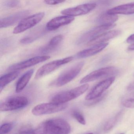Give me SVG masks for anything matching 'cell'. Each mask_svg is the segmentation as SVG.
<instances>
[{"instance_id":"obj_1","label":"cell","mask_w":134,"mask_h":134,"mask_svg":"<svg viewBox=\"0 0 134 134\" xmlns=\"http://www.w3.org/2000/svg\"><path fill=\"white\" fill-rule=\"evenodd\" d=\"M88 84L85 83L70 91L60 92L52 98L51 102L57 104L66 103L83 94L88 90Z\"/></svg>"},{"instance_id":"obj_2","label":"cell","mask_w":134,"mask_h":134,"mask_svg":"<svg viewBox=\"0 0 134 134\" xmlns=\"http://www.w3.org/2000/svg\"><path fill=\"white\" fill-rule=\"evenodd\" d=\"M84 65L83 62H80L66 70L52 83V85L60 87L69 83L79 74Z\"/></svg>"},{"instance_id":"obj_3","label":"cell","mask_w":134,"mask_h":134,"mask_svg":"<svg viewBox=\"0 0 134 134\" xmlns=\"http://www.w3.org/2000/svg\"><path fill=\"white\" fill-rule=\"evenodd\" d=\"M46 134H69L71 131L69 124L61 118H54L44 122Z\"/></svg>"},{"instance_id":"obj_4","label":"cell","mask_w":134,"mask_h":134,"mask_svg":"<svg viewBox=\"0 0 134 134\" xmlns=\"http://www.w3.org/2000/svg\"><path fill=\"white\" fill-rule=\"evenodd\" d=\"M44 15V12H40L24 18L14 29L13 33L18 34L32 28L43 19Z\"/></svg>"},{"instance_id":"obj_5","label":"cell","mask_w":134,"mask_h":134,"mask_svg":"<svg viewBox=\"0 0 134 134\" xmlns=\"http://www.w3.org/2000/svg\"><path fill=\"white\" fill-rule=\"evenodd\" d=\"M67 107L66 103L57 104L52 102L41 103L35 106L33 109L32 113L37 116L52 114L62 111Z\"/></svg>"},{"instance_id":"obj_6","label":"cell","mask_w":134,"mask_h":134,"mask_svg":"<svg viewBox=\"0 0 134 134\" xmlns=\"http://www.w3.org/2000/svg\"><path fill=\"white\" fill-rule=\"evenodd\" d=\"M28 103V99L25 96L11 97L1 103L0 110L9 111L16 110L25 107Z\"/></svg>"},{"instance_id":"obj_7","label":"cell","mask_w":134,"mask_h":134,"mask_svg":"<svg viewBox=\"0 0 134 134\" xmlns=\"http://www.w3.org/2000/svg\"><path fill=\"white\" fill-rule=\"evenodd\" d=\"M72 57H68L63 59L55 60L41 66L37 70L35 75L36 79H39L51 73L63 65L67 64L72 60Z\"/></svg>"},{"instance_id":"obj_8","label":"cell","mask_w":134,"mask_h":134,"mask_svg":"<svg viewBox=\"0 0 134 134\" xmlns=\"http://www.w3.org/2000/svg\"><path fill=\"white\" fill-rule=\"evenodd\" d=\"M118 70L114 66H110L104 67L93 71L82 78L80 83H86L94 81L104 77L117 74Z\"/></svg>"},{"instance_id":"obj_9","label":"cell","mask_w":134,"mask_h":134,"mask_svg":"<svg viewBox=\"0 0 134 134\" xmlns=\"http://www.w3.org/2000/svg\"><path fill=\"white\" fill-rule=\"evenodd\" d=\"M115 26V24L104 25H100L92 28L81 35L77 41V44L80 45L87 42L88 43L95 37L100 35L102 33L114 28Z\"/></svg>"},{"instance_id":"obj_10","label":"cell","mask_w":134,"mask_h":134,"mask_svg":"<svg viewBox=\"0 0 134 134\" xmlns=\"http://www.w3.org/2000/svg\"><path fill=\"white\" fill-rule=\"evenodd\" d=\"M115 79L114 77H112L97 84L86 96L85 99L87 100H91L99 98L103 92L111 86L114 82Z\"/></svg>"},{"instance_id":"obj_11","label":"cell","mask_w":134,"mask_h":134,"mask_svg":"<svg viewBox=\"0 0 134 134\" xmlns=\"http://www.w3.org/2000/svg\"><path fill=\"white\" fill-rule=\"evenodd\" d=\"M96 7V4L94 3L84 4L74 7L63 10L61 13L64 15L72 17L81 16L88 14L94 9Z\"/></svg>"},{"instance_id":"obj_12","label":"cell","mask_w":134,"mask_h":134,"mask_svg":"<svg viewBox=\"0 0 134 134\" xmlns=\"http://www.w3.org/2000/svg\"><path fill=\"white\" fill-rule=\"evenodd\" d=\"M48 55H40L36 56L23 61L19 63L14 64L10 66L8 70L10 71H18L20 70L24 69L29 67L35 65L40 63L45 62L50 58Z\"/></svg>"},{"instance_id":"obj_13","label":"cell","mask_w":134,"mask_h":134,"mask_svg":"<svg viewBox=\"0 0 134 134\" xmlns=\"http://www.w3.org/2000/svg\"><path fill=\"white\" fill-rule=\"evenodd\" d=\"M29 14V10H24L3 18L1 19L0 21V27L1 28H5L11 26L18 22L21 21Z\"/></svg>"},{"instance_id":"obj_14","label":"cell","mask_w":134,"mask_h":134,"mask_svg":"<svg viewBox=\"0 0 134 134\" xmlns=\"http://www.w3.org/2000/svg\"><path fill=\"white\" fill-rule=\"evenodd\" d=\"M74 18L64 15L52 19L46 25L47 29L49 31L56 30L63 26L68 25L73 21Z\"/></svg>"},{"instance_id":"obj_15","label":"cell","mask_w":134,"mask_h":134,"mask_svg":"<svg viewBox=\"0 0 134 134\" xmlns=\"http://www.w3.org/2000/svg\"><path fill=\"white\" fill-rule=\"evenodd\" d=\"M121 32L119 30H114L103 33L95 37L93 40L87 43L88 46H95L118 36L121 34Z\"/></svg>"},{"instance_id":"obj_16","label":"cell","mask_w":134,"mask_h":134,"mask_svg":"<svg viewBox=\"0 0 134 134\" xmlns=\"http://www.w3.org/2000/svg\"><path fill=\"white\" fill-rule=\"evenodd\" d=\"M108 44V43H103L85 49L77 53L76 55V58L78 59L85 58L93 56L104 50Z\"/></svg>"},{"instance_id":"obj_17","label":"cell","mask_w":134,"mask_h":134,"mask_svg":"<svg viewBox=\"0 0 134 134\" xmlns=\"http://www.w3.org/2000/svg\"><path fill=\"white\" fill-rule=\"evenodd\" d=\"M110 14L131 15L134 14V3L122 4L111 8L107 12Z\"/></svg>"},{"instance_id":"obj_18","label":"cell","mask_w":134,"mask_h":134,"mask_svg":"<svg viewBox=\"0 0 134 134\" xmlns=\"http://www.w3.org/2000/svg\"><path fill=\"white\" fill-rule=\"evenodd\" d=\"M34 72V70L31 69L24 74L18 81L16 84L15 92L17 93L21 92L29 82Z\"/></svg>"},{"instance_id":"obj_19","label":"cell","mask_w":134,"mask_h":134,"mask_svg":"<svg viewBox=\"0 0 134 134\" xmlns=\"http://www.w3.org/2000/svg\"><path fill=\"white\" fill-rule=\"evenodd\" d=\"M20 74L19 71H15L5 74L0 78V92L2 91L3 89L10 83L14 80Z\"/></svg>"},{"instance_id":"obj_20","label":"cell","mask_w":134,"mask_h":134,"mask_svg":"<svg viewBox=\"0 0 134 134\" xmlns=\"http://www.w3.org/2000/svg\"><path fill=\"white\" fill-rule=\"evenodd\" d=\"M118 19V16L116 15L110 14L107 12L100 15L97 19V22L101 25H113Z\"/></svg>"},{"instance_id":"obj_21","label":"cell","mask_w":134,"mask_h":134,"mask_svg":"<svg viewBox=\"0 0 134 134\" xmlns=\"http://www.w3.org/2000/svg\"><path fill=\"white\" fill-rule=\"evenodd\" d=\"M63 39L62 35H58L53 37L49 41L47 45L43 47L41 50L42 53H48L56 48Z\"/></svg>"},{"instance_id":"obj_22","label":"cell","mask_w":134,"mask_h":134,"mask_svg":"<svg viewBox=\"0 0 134 134\" xmlns=\"http://www.w3.org/2000/svg\"><path fill=\"white\" fill-rule=\"evenodd\" d=\"M123 105L128 108H134V94L129 96L123 100Z\"/></svg>"},{"instance_id":"obj_23","label":"cell","mask_w":134,"mask_h":134,"mask_svg":"<svg viewBox=\"0 0 134 134\" xmlns=\"http://www.w3.org/2000/svg\"><path fill=\"white\" fill-rule=\"evenodd\" d=\"M46 129L44 123L41 124L37 128L32 129L26 134H46Z\"/></svg>"},{"instance_id":"obj_24","label":"cell","mask_w":134,"mask_h":134,"mask_svg":"<svg viewBox=\"0 0 134 134\" xmlns=\"http://www.w3.org/2000/svg\"><path fill=\"white\" fill-rule=\"evenodd\" d=\"M72 116L80 124L82 125L86 124V121L83 114L77 110H74L72 113Z\"/></svg>"},{"instance_id":"obj_25","label":"cell","mask_w":134,"mask_h":134,"mask_svg":"<svg viewBox=\"0 0 134 134\" xmlns=\"http://www.w3.org/2000/svg\"><path fill=\"white\" fill-rule=\"evenodd\" d=\"M13 124L11 123H5L0 128V134H6L10 132L13 128Z\"/></svg>"},{"instance_id":"obj_26","label":"cell","mask_w":134,"mask_h":134,"mask_svg":"<svg viewBox=\"0 0 134 134\" xmlns=\"http://www.w3.org/2000/svg\"><path fill=\"white\" fill-rule=\"evenodd\" d=\"M119 115L120 114H118L116 116L113 118L112 119H110L109 121H108L106 125L104 127V130L105 131H107L110 130L115 125V124L118 121V118H119Z\"/></svg>"},{"instance_id":"obj_27","label":"cell","mask_w":134,"mask_h":134,"mask_svg":"<svg viewBox=\"0 0 134 134\" xmlns=\"http://www.w3.org/2000/svg\"><path fill=\"white\" fill-rule=\"evenodd\" d=\"M4 4L7 7L15 8L20 6L21 3L18 1H4Z\"/></svg>"},{"instance_id":"obj_28","label":"cell","mask_w":134,"mask_h":134,"mask_svg":"<svg viewBox=\"0 0 134 134\" xmlns=\"http://www.w3.org/2000/svg\"><path fill=\"white\" fill-rule=\"evenodd\" d=\"M36 38L32 37H26L22 39L20 41V42L21 43L24 44H27L33 42L36 40Z\"/></svg>"},{"instance_id":"obj_29","label":"cell","mask_w":134,"mask_h":134,"mask_svg":"<svg viewBox=\"0 0 134 134\" xmlns=\"http://www.w3.org/2000/svg\"><path fill=\"white\" fill-rule=\"evenodd\" d=\"M65 2V1H44L45 4L50 5H57Z\"/></svg>"},{"instance_id":"obj_30","label":"cell","mask_w":134,"mask_h":134,"mask_svg":"<svg viewBox=\"0 0 134 134\" xmlns=\"http://www.w3.org/2000/svg\"><path fill=\"white\" fill-rule=\"evenodd\" d=\"M127 42L128 43H131L134 42V34L130 36L127 39Z\"/></svg>"},{"instance_id":"obj_31","label":"cell","mask_w":134,"mask_h":134,"mask_svg":"<svg viewBox=\"0 0 134 134\" xmlns=\"http://www.w3.org/2000/svg\"><path fill=\"white\" fill-rule=\"evenodd\" d=\"M127 88L128 90H130V91H131V90H134V81L131 82V83L128 85Z\"/></svg>"},{"instance_id":"obj_32","label":"cell","mask_w":134,"mask_h":134,"mask_svg":"<svg viewBox=\"0 0 134 134\" xmlns=\"http://www.w3.org/2000/svg\"><path fill=\"white\" fill-rule=\"evenodd\" d=\"M128 50L129 51H134V42L128 47Z\"/></svg>"},{"instance_id":"obj_33","label":"cell","mask_w":134,"mask_h":134,"mask_svg":"<svg viewBox=\"0 0 134 134\" xmlns=\"http://www.w3.org/2000/svg\"><path fill=\"white\" fill-rule=\"evenodd\" d=\"M93 134V133H87V134Z\"/></svg>"},{"instance_id":"obj_34","label":"cell","mask_w":134,"mask_h":134,"mask_svg":"<svg viewBox=\"0 0 134 134\" xmlns=\"http://www.w3.org/2000/svg\"></svg>"}]
</instances>
